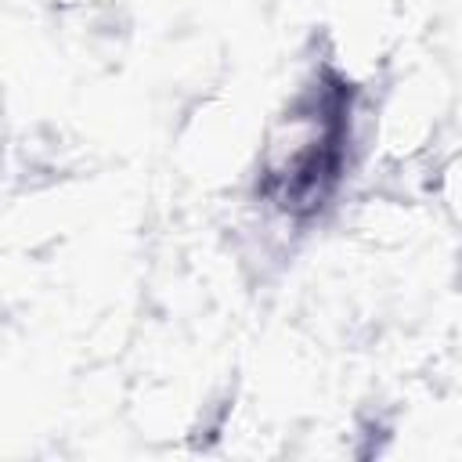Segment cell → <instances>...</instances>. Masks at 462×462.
<instances>
[{
    "mask_svg": "<svg viewBox=\"0 0 462 462\" xmlns=\"http://www.w3.org/2000/svg\"><path fill=\"white\" fill-rule=\"evenodd\" d=\"M350 141V101L343 87H307L263 134L260 195L285 217L321 209L339 184Z\"/></svg>",
    "mask_w": 462,
    "mask_h": 462,
    "instance_id": "obj_1",
    "label": "cell"
}]
</instances>
